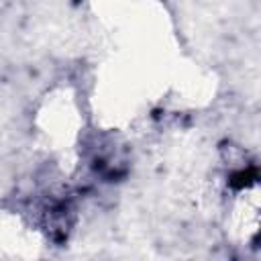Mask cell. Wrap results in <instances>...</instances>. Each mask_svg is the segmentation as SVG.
I'll return each instance as SVG.
<instances>
[{"label": "cell", "mask_w": 261, "mask_h": 261, "mask_svg": "<svg viewBox=\"0 0 261 261\" xmlns=\"http://www.w3.org/2000/svg\"><path fill=\"white\" fill-rule=\"evenodd\" d=\"M255 177H257L255 169H251V171H237V173L230 177V186L237 188V190H241V188L249 186L251 181H255Z\"/></svg>", "instance_id": "1"}]
</instances>
